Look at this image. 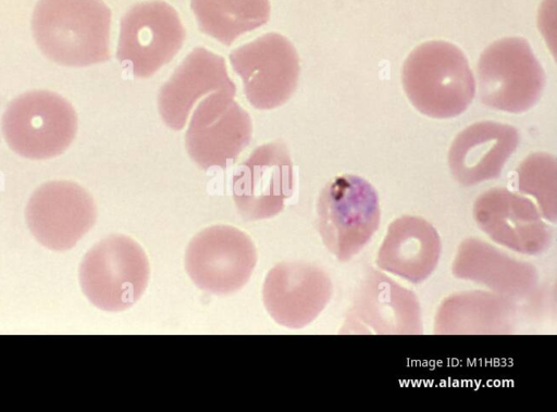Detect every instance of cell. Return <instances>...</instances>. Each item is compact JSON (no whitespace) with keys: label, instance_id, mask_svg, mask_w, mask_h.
Listing matches in <instances>:
<instances>
[{"label":"cell","instance_id":"19","mask_svg":"<svg viewBox=\"0 0 557 412\" xmlns=\"http://www.w3.org/2000/svg\"><path fill=\"white\" fill-rule=\"evenodd\" d=\"M451 272L460 279L481 284L506 298L528 294L537 277L531 264L473 237L459 245Z\"/></svg>","mask_w":557,"mask_h":412},{"label":"cell","instance_id":"12","mask_svg":"<svg viewBox=\"0 0 557 412\" xmlns=\"http://www.w3.org/2000/svg\"><path fill=\"white\" fill-rule=\"evenodd\" d=\"M293 188V163L281 140L256 148L233 175L234 202L247 221L278 214Z\"/></svg>","mask_w":557,"mask_h":412},{"label":"cell","instance_id":"9","mask_svg":"<svg viewBox=\"0 0 557 412\" xmlns=\"http://www.w3.org/2000/svg\"><path fill=\"white\" fill-rule=\"evenodd\" d=\"M230 61L243 80L246 99L256 109L284 104L297 87L299 57L281 34L268 33L234 49Z\"/></svg>","mask_w":557,"mask_h":412},{"label":"cell","instance_id":"14","mask_svg":"<svg viewBox=\"0 0 557 412\" xmlns=\"http://www.w3.org/2000/svg\"><path fill=\"white\" fill-rule=\"evenodd\" d=\"M332 297L329 275L317 265L282 262L272 267L263 283L262 299L271 317L287 328L310 324Z\"/></svg>","mask_w":557,"mask_h":412},{"label":"cell","instance_id":"2","mask_svg":"<svg viewBox=\"0 0 557 412\" xmlns=\"http://www.w3.org/2000/svg\"><path fill=\"white\" fill-rule=\"evenodd\" d=\"M401 80L412 105L435 118L461 114L475 93L466 55L457 46L443 40L416 47L404 62Z\"/></svg>","mask_w":557,"mask_h":412},{"label":"cell","instance_id":"15","mask_svg":"<svg viewBox=\"0 0 557 412\" xmlns=\"http://www.w3.org/2000/svg\"><path fill=\"white\" fill-rule=\"evenodd\" d=\"M347 332L358 334H418L420 307L410 290L372 271L360 285L348 314Z\"/></svg>","mask_w":557,"mask_h":412},{"label":"cell","instance_id":"3","mask_svg":"<svg viewBox=\"0 0 557 412\" xmlns=\"http://www.w3.org/2000/svg\"><path fill=\"white\" fill-rule=\"evenodd\" d=\"M317 215L324 246L337 260L349 261L379 229L381 209L376 190L358 175L335 176L320 191Z\"/></svg>","mask_w":557,"mask_h":412},{"label":"cell","instance_id":"5","mask_svg":"<svg viewBox=\"0 0 557 412\" xmlns=\"http://www.w3.org/2000/svg\"><path fill=\"white\" fill-rule=\"evenodd\" d=\"M2 130L13 151L28 159H49L64 152L77 130L72 104L60 95L34 90L10 102Z\"/></svg>","mask_w":557,"mask_h":412},{"label":"cell","instance_id":"16","mask_svg":"<svg viewBox=\"0 0 557 412\" xmlns=\"http://www.w3.org/2000/svg\"><path fill=\"white\" fill-rule=\"evenodd\" d=\"M216 90L236 91L225 60L206 48L197 47L160 88L158 108L163 122L170 128L181 130L198 99Z\"/></svg>","mask_w":557,"mask_h":412},{"label":"cell","instance_id":"21","mask_svg":"<svg viewBox=\"0 0 557 412\" xmlns=\"http://www.w3.org/2000/svg\"><path fill=\"white\" fill-rule=\"evenodd\" d=\"M199 29L225 46L264 25L270 18L269 0H190Z\"/></svg>","mask_w":557,"mask_h":412},{"label":"cell","instance_id":"22","mask_svg":"<svg viewBox=\"0 0 557 412\" xmlns=\"http://www.w3.org/2000/svg\"><path fill=\"white\" fill-rule=\"evenodd\" d=\"M520 192L532 196L546 221L556 222V160L545 152L527 157L517 168Z\"/></svg>","mask_w":557,"mask_h":412},{"label":"cell","instance_id":"20","mask_svg":"<svg viewBox=\"0 0 557 412\" xmlns=\"http://www.w3.org/2000/svg\"><path fill=\"white\" fill-rule=\"evenodd\" d=\"M506 297L486 291H467L440 305L434 330L440 334H488L510 329L513 310Z\"/></svg>","mask_w":557,"mask_h":412},{"label":"cell","instance_id":"7","mask_svg":"<svg viewBox=\"0 0 557 412\" xmlns=\"http://www.w3.org/2000/svg\"><path fill=\"white\" fill-rule=\"evenodd\" d=\"M186 30L176 10L161 0L132 7L121 20L116 57L138 78H148L181 50Z\"/></svg>","mask_w":557,"mask_h":412},{"label":"cell","instance_id":"6","mask_svg":"<svg viewBox=\"0 0 557 412\" xmlns=\"http://www.w3.org/2000/svg\"><path fill=\"white\" fill-rule=\"evenodd\" d=\"M476 74L482 103L509 113L531 109L545 86L544 70L521 37L490 45L480 55Z\"/></svg>","mask_w":557,"mask_h":412},{"label":"cell","instance_id":"1","mask_svg":"<svg viewBox=\"0 0 557 412\" xmlns=\"http://www.w3.org/2000/svg\"><path fill=\"white\" fill-rule=\"evenodd\" d=\"M110 26L111 11L102 0H39L32 17L40 50L66 66L109 60Z\"/></svg>","mask_w":557,"mask_h":412},{"label":"cell","instance_id":"11","mask_svg":"<svg viewBox=\"0 0 557 412\" xmlns=\"http://www.w3.org/2000/svg\"><path fill=\"white\" fill-rule=\"evenodd\" d=\"M92 197L79 185L49 182L38 187L26 207V221L34 237L54 251L73 248L94 226Z\"/></svg>","mask_w":557,"mask_h":412},{"label":"cell","instance_id":"4","mask_svg":"<svg viewBox=\"0 0 557 412\" xmlns=\"http://www.w3.org/2000/svg\"><path fill=\"white\" fill-rule=\"evenodd\" d=\"M149 276L144 249L124 235H111L96 244L79 267L83 292L95 307L109 312L135 304L145 292Z\"/></svg>","mask_w":557,"mask_h":412},{"label":"cell","instance_id":"13","mask_svg":"<svg viewBox=\"0 0 557 412\" xmlns=\"http://www.w3.org/2000/svg\"><path fill=\"white\" fill-rule=\"evenodd\" d=\"M473 219L494 242L519 253L536 255L552 244L553 229L539 208L504 187L491 188L475 199Z\"/></svg>","mask_w":557,"mask_h":412},{"label":"cell","instance_id":"18","mask_svg":"<svg viewBox=\"0 0 557 412\" xmlns=\"http://www.w3.org/2000/svg\"><path fill=\"white\" fill-rule=\"evenodd\" d=\"M442 240L435 227L420 216L403 215L389 223L376 254L380 270L419 284L435 271Z\"/></svg>","mask_w":557,"mask_h":412},{"label":"cell","instance_id":"17","mask_svg":"<svg viewBox=\"0 0 557 412\" xmlns=\"http://www.w3.org/2000/svg\"><path fill=\"white\" fill-rule=\"evenodd\" d=\"M518 143V130L511 125L492 121L474 123L461 130L449 148L450 173L463 186L497 178Z\"/></svg>","mask_w":557,"mask_h":412},{"label":"cell","instance_id":"10","mask_svg":"<svg viewBox=\"0 0 557 412\" xmlns=\"http://www.w3.org/2000/svg\"><path fill=\"white\" fill-rule=\"evenodd\" d=\"M236 91L216 90L195 109L185 134L191 160L201 168H225L249 145L252 123L234 100Z\"/></svg>","mask_w":557,"mask_h":412},{"label":"cell","instance_id":"8","mask_svg":"<svg viewBox=\"0 0 557 412\" xmlns=\"http://www.w3.org/2000/svg\"><path fill=\"white\" fill-rule=\"evenodd\" d=\"M257 263L251 238L228 225H213L199 232L188 244L185 267L202 290L228 295L243 288Z\"/></svg>","mask_w":557,"mask_h":412}]
</instances>
